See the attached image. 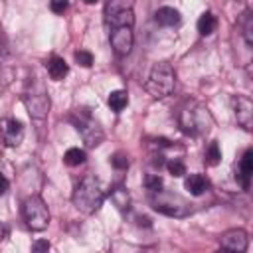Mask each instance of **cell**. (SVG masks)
<instances>
[{
    "mask_svg": "<svg viewBox=\"0 0 253 253\" xmlns=\"http://www.w3.org/2000/svg\"><path fill=\"white\" fill-rule=\"evenodd\" d=\"M71 200H73V206L81 213H87V215L95 213L105 202V190H103L101 180L97 176H93V174L85 176L79 182V186L75 188Z\"/></svg>",
    "mask_w": 253,
    "mask_h": 253,
    "instance_id": "obj_1",
    "label": "cell"
},
{
    "mask_svg": "<svg viewBox=\"0 0 253 253\" xmlns=\"http://www.w3.org/2000/svg\"><path fill=\"white\" fill-rule=\"evenodd\" d=\"M176 85V73L174 67L168 61H156L150 71L148 77L144 81V89L154 97V99H164L174 91Z\"/></svg>",
    "mask_w": 253,
    "mask_h": 253,
    "instance_id": "obj_2",
    "label": "cell"
},
{
    "mask_svg": "<svg viewBox=\"0 0 253 253\" xmlns=\"http://www.w3.org/2000/svg\"><path fill=\"white\" fill-rule=\"evenodd\" d=\"M178 123H180V128H182L186 134H190V136L206 134V132L211 128V117H210L208 109L202 107V105L196 103V101H190V103H186V105L180 109Z\"/></svg>",
    "mask_w": 253,
    "mask_h": 253,
    "instance_id": "obj_3",
    "label": "cell"
},
{
    "mask_svg": "<svg viewBox=\"0 0 253 253\" xmlns=\"http://www.w3.org/2000/svg\"><path fill=\"white\" fill-rule=\"evenodd\" d=\"M22 213L26 219V225L32 231H43L49 223V210L45 206V202L40 196H30L24 200L22 206Z\"/></svg>",
    "mask_w": 253,
    "mask_h": 253,
    "instance_id": "obj_4",
    "label": "cell"
},
{
    "mask_svg": "<svg viewBox=\"0 0 253 253\" xmlns=\"http://www.w3.org/2000/svg\"><path fill=\"white\" fill-rule=\"evenodd\" d=\"M150 194H152L150 202H152V208H154L156 211H160V213H164V215H170V217H182V215H188L190 206H188L180 196H176V194H168V192H162V190H158V192H150Z\"/></svg>",
    "mask_w": 253,
    "mask_h": 253,
    "instance_id": "obj_5",
    "label": "cell"
},
{
    "mask_svg": "<svg viewBox=\"0 0 253 253\" xmlns=\"http://www.w3.org/2000/svg\"><path fill=\"white\" fill-rule=\"evenodd\" d=\"M75 115H77V121H73V125H75V128L81 132L85 144L91 146V148H93V146H99V144L103 142V138H105V132H103L101 125H99V123L91 117V113L85 111V109H75Z\"/></svg>",
    "mask_w": 253,
    "mask_h": 253,
    "instance_id": "obj_6",
    "label": "cell"
},
{
    "mask_svg": "<svg viewBox=\"0 0 253 253\" xmlns=\"http://www.w3.org/2000/svg\"><path fill=\"white\" fill-rule=\"evenodd\" d=\"M24 103H26L28 113H30L34 119H43V117L47 115V111H49V97H47L43 85L38 83V81L26 89V93H24Z\"/></svg>",
    "mask_w": 253,
    "mask_h": 253,
    "instance_id": "obj_7",
    "label": "cell"
},
{
    "mask_svg": "<svg viewBox=\"0 0 253 253\" xmlns=\"http://www.w3.org/2000/svg\"><path fill=\"white\" fill-rule=\"evenodd\" d=\"M109 42L113 51L119 57H125L130 53L132 43H134V34H132V26H113L109 28Z\"/></svg>",
    "mask_w": 253,
    "mask_h": 253,
    "instance_id": "obj_8",
    "label": "cell"
},
{
    "mask_svg": "<svg viewBox=\"0 0 253 253\" xmlns=\"http://www.w3.org/2000/svg\"><path fill=\"white\" fill-rule=\"evenodd\" d=\"M233 111H235L237 123L245 130H251V125H253V103H251V99L247 95H237L233 99Z\"/></svg>",
    "mask_w": 253,
    "mask_h": 253,
    "instance_id": "obj_9",
    "label": "cell"
},
{
    "mask_svg": "<svg viewBox=\"0 0 253 253\" xmlns=\"http://www.w3.org/2000/svg\"><path fill=\"white\" fill-rule=\"evenodd\" d=\"M219 243L223 249L227 251H235V253H243L247 249V243H249V237L243 229H229L225 231L221 237H219Z\"/></svg>",
    "mask_w": 253,
    "mask_h": 253,
    "instance_id": "obj_10",
    "label": "cell"
},
{
    "mask_svg": "<svg viewBox=\"0 0 253 253\" xmlns=\"http://www.w3.org/2000/svg\"><path fill=\"white\" fill-rule=\"evenodd\" d=\"M2 138L8 146H20L24 140V125L18 119H8L2 123Z\"/></svg>",
    "mask_w": 253,
    "mask_h": 253,
    "instance_id": "obj_11",
    "label": "cell"
},
{
    "mask_svg": "<svg viewBox=\"0 0 253 253\" xmlns=\"http://www.w3.org/2000/svg\"><path fill=\"white\" fill-rule=\"evenodd\" d=\"M251 174H253V150H245V154H243V156H241V160H239L237 174H235V178L239 180V184H241V188H243V190H247V188H249Z\"/></svg>",
    "mask_w": 253,
    "mask_h": 253,
    "instance_id": "obj_12",
    "label": "cell"
},
{
    "mask_svg": "<svg viewBox=\"0 0 253 253\" xmlns=\"http://www.w3.org/2000/svg\"><path fill=\"white\" fill-rule=\"evenodd\" d=\"M154 20H156V24L158 26H162V28H174V26H178L180 24V12L176 10V8H172V6H162V8H158L156 12H154Z\"/></svg>",
    "mask_w": 253,
    "mask_h": 253,
    "instance_id": "obj_13",
    "label": "cell"
},
{
    "mask_svg": "<svg viewBox=\"0 0 253 253\" xmlns=\"http://www.w3.org/2000/svg\"><path fill=\"white\" fill-rule=\"evenodd\" d=\"M45 67H47V73H49V77H51L53 81H61V79L69 73V67H67L65 59L59 57V55H51V57L47 59Z\"/></svg>",
    "mask_w": 253,
    "mask_h": 253,
    "instance_id": "obj_14",
    "label": "cell"
},
{
    "mask_svg": "<svg viewBox=\"0 0 253 253\" xmlns=\"http://www.w3.org/2000/svg\"><path fill=\"white\" fill-rule=\"evenodd\" d=\"M184 188L192 194V196H202L208 188H210V180L204 174H190L184 180Z\"/></svg>",
    "mask_w": 253,
    "mask_h": 253,
    "instance_id": "obj_15",
    "label": "cell"
},
{
    "mask_svg": "<svg viewBox=\"0 0 253 253\" xmlns=\"http://www.w3.org/2000/svg\"><path fill=\"white\" fill-rule=\"evenodd\" d=\"M107 105L111 107V111L121 113V111L128 105V95H126V91H123V89L111 91V93H109V99H107Z\"/></svg>",
    "mask_w": 253,
    "mask_h": 253,
    "instance_id": "obj_16",
    "label": "cell"
},
{
    "mask_svg": "<svg viewBox=\"0 0 253 253\" xmlns=\"http://www.w3.org/2000/svg\"><path fill=\"white\" fill-rule=\"evenodd\" d=\"M217 28V18L211 14V12H204L200 18H198V32L202 36H210L213 34Z\"/></svg>",
    "mask_w": 253,
    "mask_h": 253,
    "instance_id": "obj_17",
    "label": "cell"
},
{
    "mask_svg": "<svg viewBox=\"0 0 253 253\" xmlns=\"http://www.w3.org/2000/svg\"><path fill=\"white\" fill-rule=\"evenodd\" d=\"M111 200L113 204L121 210V211H126L130 208V198H128V192L123 188V186H117L111 190Z\"/></svg>",
    "mask_w": 253,
    "mask_h": 253,
    "instance_id": "obj_18",
    "label": "cell"
},
{
    "mask_svg": "<svg viewBox=\"0 0 253 253\" xmlns=\"http://www.w3.org/2000/svg\"><path fill=\"white\" fill-rule=\"evenodd\" d=\"M85 158H87L85 150L75 146V148H69V150L65 152V156H63V162H65L67 166H79V164H83V162H85Z\"/></svg>",
    "mask_w": 253,
    "mask_h": 253,
    "instance_id": "obj_19",
    "label": "cell"
},
{
    "mask_svg": "<svg viewBox=\"0 0 253 253\" xmlns=\"http://www.w3.org/2000/svg\"><path fill=\"white\" fill-rule=\"evenodd\" d=\"M219 160H221V150H219V144H217L215 140H211V142L208 144V148H206V162H208L210 166H215Z\"/></svg>",
    "mask_w": 253,
    "mask_h": 253,
    "instance_id": "obj_20",
    "label": "cell"
},
{
    "mask_svg": "<svg viewBox=\"0 0 253 253\" xmlns=\"http://www.w3.org/2000/svg\"><path fill=\"white\" fill-rule=\"evenodd\" d=\"M243 38L247 45H253V16L251 12H245L243 16Z\"/></svg>",
    "mask_w": 253,
    "mask_h": 253,
    "instance_id": "obj_21",
    "label": "cell"
},
{
    "mask_svg": "<svg viewBox=\"0 0 253 253\" xmlns=\"http://www.w3.org/2000/svg\"><path fill=\"white\" fill-rule=\"evenodd\" d=\"M14 77V71L8 63V59H0V87H6Z\"/></svg>",
    "mask_w": 253,
    "mask_h": 253,
    "instance_id": "obj_22",
    "label": "cell"
},
{
    "mask_svg": "<svg viewBox=\"0 0 253 253\" xmlns=\"http://www.w3.org/2000/svg\"><path fill=\"white\" fill-rule=\"evenodd\" d=\"M166 168H168V172H170L172 176H176V178H180V176L186 174V166H184V162L178 160V158H170V160L166 162Z\"/></svg>",
    "mask_w": 253,
    "mask_h": 253,
    "instance_id": "obj_23",
    "label": "cell"
},
{
    "mask_svg": "<svg viewBox=\"0 0 253 253\" xmlns=\"http://www.w3.org/2000/svg\"><path fill=\"white\" fill-rule=\"evenodd\" d=\"M144 186H146V190H150V192H158V190L162 188V178H160L158 174H148V176L144 178Z\"/></svg>",
    "mask_w": 253,
    "mask_h": 253,
    "instance_id": "obj_24",
    "label": "cell"
},
{
    "mask_svg": "<svg viewBox=\"0 0 253 253\" xmlns=\"http://www.w3.org/2000/svg\"><path fill=\"white\" fill-rule=\"evenodd\" d=\"M75 61L83 67H91L93 65V53L85 51V49H79V51H75Z\"/></svg>",
    "mask_w": 253,
    "mask_h": 253,
    "instance_id": "obj_25",
    "label": "cell"
},
{
    "mask_svg": "<svg viewBox=\"0 0 253 253\" xmlns=\"http://www.w3.org/2000/svg\"><path fill=\"white\" fill-rule=\"evenodd\" d=\"M111 164L115 166V168H119V170H123V168H126L128 166V158L125 156V154H121V152H117L113 158H111Z\"/></svg>",
    "mask_w": 253,
    "mask_h": 253,
    "instance_id": "obj_26",
    "label": "cell"
},
{
    "mask_svg": "<svg viewBox=\"0 0 253 253\" xmlns=\"http://www.w3.org/2000/svg\"><path fill=\"white\" fill-rule=\"evenodd\" d=\"M51 10L55 14H61L67 10V0H51Z\"/></svg>",
    "mask_w": 253,
    "mask_h": 253,
    "instance_id": "obj_27",
    "label": "cell"
},
{
    "mask_svg": "<svg viewBox=\"0 0 253 253\" xmlns=\"http://www.w3.org/2000/svg\"><path fill=\"white\" fill-rule=\"evenodd\" d=\"M32 249H34V251H47V249H49V241H45V239H38V241L32 245Z\"/></svg>",
    "mask_w": 253,
    "mask_h": 253,
    "instance_id": "obj_28",
    "label": "cell"
},
{
    "mask_svg": "<svg viewBox=\"0 0 253 253\" xmlns=\"http://www.w3.org/2000/svg\"><path fill=\"white\" fill-rule=\"evenodd\" d=\"M8 186H10V182H8V178H6L4 174H0V196H2V194H6V190H8Z\"/></svg>",
    "mask_w": 253,
    "mask_h": 253,
    "instance_id": "obj_29",
    "label": "cell"
},
{
    "mask_svg": "<svg viewBox=\"0 0 253 253\" xmlns=\"http://www.w3.org/2000/svg\"><path fill=\"white\" fill-rule=\"evenodd\" d=\"M6 235H8V227H6L4 223H0V241H2Z\"/></svg>",
    "mask_w": 253,
    "mask_h": 253,
    "instance_id": "obj_30",
    "label": "cell"
},
{
    "mask_svg": "<svg viewBox=\"0 0 253 253\" xmlns=\"http://www.w3.org/2000/svg\"><path fill=\"white\" fill-rule=\"evenodd\" d=\"M83 2H87V4H95L97 0H83Z\"/></svg>",
    "mask_w": 253,
    "mask_h": 253,
    "instance_id": "obj_31",
    "label": "cell"
}]
</instances>
